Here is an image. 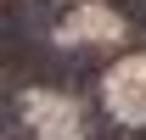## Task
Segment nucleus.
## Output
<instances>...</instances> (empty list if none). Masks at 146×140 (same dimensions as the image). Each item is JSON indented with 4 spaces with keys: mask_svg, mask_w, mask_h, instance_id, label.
Returning <instances> with one entry per match:
<instances>
[{
    "mask_svg": "<svg viewBox=\"0 0 146 140\" xmlns=\"http://www.w3.org/2000/svg\"><path fill=\"white\" fill-rule=\"evenodd\" d=\"M118 6H124V11H129L135 22H146V0H118Z\"/></svg>",
    "mask_w": 146,
    "mask_h": 140,
    "instance_id": "f257e3e1",
    "label": "nucleus"
}]
</instances>
